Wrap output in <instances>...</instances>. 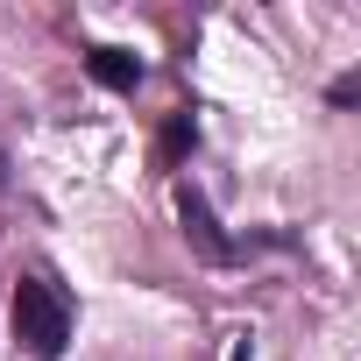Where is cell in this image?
Instances as JSON below:
<instances>
[{
    "mask_svg": "<svg viewBox=\"0 0 361 361\" xmlns=\"http://www.w3.org/2000/svg\"><path fill=\"white\" fill-rule=\"evenodd\" d=\"M15 340L36 354V361H57L71 347V298L50 283V276H22L15 283Z\"/></svg>",
    "mask_w": 361,
    "mask_h": 361,
    "instance_id": "1",
    "label": "cell"
},
{
    "mask_svg": "<svg viewBox=\"0 0 361 361\" xmlns=\"http://www.w3.org/2000/svg\"><path fill=\"white\" fill-rule=\"evenodd\" d=\"M85 71H92L99 85H114V92H135V85H142V57H128V50H92Z\"/></svg>",
    "mask_w": 361,
    "mask_h": 361,
    "instance_id": "2",
    "label": "cell"
},
{
    "mask_svg": "<svg viewBox=\"0 0 361 361\" xmlns=\"http://www.w3.org/2000/svg\"><path fill=\"white\" fill-rule=\"evenodd\" d=\"M177 213H185V227H192V234L206 241V255H213V262H227V255H234V248L220 241V227H213V213H206V199H199L192 185H185V192H177Z\"/></svg>",
    "mask_w": 361,
    "mask_h": 361,
    "instance_id": "3",
    "label": "cell"
},
{
    "mask_svg": "<svg viewBox=\"0 0 361 361\" xmlns=\"http://www.w3.org/2000/svg\"><path fill=\"white\" fill-rule=\"evenodd\" d=\"M192 142H199V128H192V114H177V121H170V135H163V156L177 163V156H185Z\"/></svg>",
    "mask_w": 361,
    "mask_h": 361,
    "instance_id": "4",
    "label": "cell"
},
{
    "mask_svg": "<svg viewBox=\"0 0 361 361\" xmlns=\"http://www.w3.org/2000/svg\"><path fill=\"white\" fill-rule=\"evenodd\" d=\"M234 361H248V347H234Z\"/></svg>",
    "mask_w": 361,
    "mask_h": 361,
    "instance_id": "5",
    "label": "cell"
}]
</instances>
